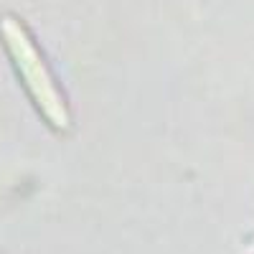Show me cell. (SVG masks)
Returning a JSON list of instances; mask_svg holds the SVG:
<instances>
[{
  "label": "cell",
  "instance_id": "obj_1",
  "mask_svg": "<svg viewBox=\"0 0 254 254\" xmlns=\"http://www.w3.org/2000/svg\"><path fill=\"white\" fill-rule=\"evenodd\" d=\"M0 33H3V41L10 51V59L15 64L18 74L23 76V84L28 87L33 102L38 104V110L49 117L51 125H59L64 127L69 122L66 117V107L59 97V89L46 69V61L41 59L36 44L31 41L28 31L20 26V20L13 18V15H5L0 20Z\"/></svg>",
  "mask_w": 254,
  "mask_h": 254
}]
</instances>
